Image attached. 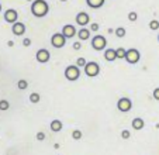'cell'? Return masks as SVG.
<instances>
[{
    "label": "cell",
    "mask_w": 159,
    "mask_h": 155,
    "mask_svg": "<svg viewBox=\"0 0 159 155\" xmlns=\"http://www.w3.org/2000/svg\"><path fill=\"white\" fill-rule=\"evenodd\" d=\"M48 10H49V6L45 0H34L31 3V13L38 18L45 17L48 14Z\"/></svg>",
    "instance_id": "obj_1"
},
{
    "label": "cell",
    "mask_w": 159,
    "mask_h": 155,
    "mask_svg": "<svg viewBox=\"0 0 159 155\" xmlns=\"http://www.w3.org/2000/svg\"><path fill=\"white\" fill-rule=\"evenodd\" d=\"M80 76V68L78 65H69L65 69V78L70 82H75Z\"/></svg>",
    "instance_id": "obj_2"
},
{
    "label": "cell",
    "mask_w": 159,
    "mask_h": 155,
    "mask_svg": "<svg viewBox=\"0 0 159 155\" xmlns=\"http://www.w3.org/2000/svg\"><path fill=\"white\" fill-rule=\"evenodd\" d=\"M139 59H141V54H139L138 49L135 48H131V49H127V55H125V61L128 63H138Z\"/></svg>",
    "instance_id": "obj_3"
},
{
    "label": "cell",
    "mask_w": 159,
    "mask_h": 155,
    "mask_svg": "<svg viewBox=\"0 0 159 155\" xmlns=\"http://www.w3.org/2000/svg\"><path fill=\"white\" fill-rule=\"evenodd\" d=\"M106 45H107V40H106V37H103V35H94L93 38H92V47H93L96 51L104 49Z\"/></svg>",
    "instance_id": "obj_4"
},
{
    "label": "cell",
    "mask_w": 159,
    "mask_h": 155,
    "mask_svg": "<svg viewBox=\"0 0 159 155\" xmlns=\"http://www.w3.org/2000/svg\"><path fill=\"white\" fill-rule=\"evenodd\" d=\"M83 69H84V73H86L89 78L97 76V75H99V72H100V66L97 65L96 62H87L86 66H84Z\"/></svg>",
    "instance_id": "obj_5"
},
{
    "label": "cell",
    "mask_w": 159,
    "mask_h": 155,
    "mask_svg": "<svg viewBox=\"0 0 159 155\" xmlns=\"http://www.w3.org/2000/svg\"><path fill=\"white\" fill-rule=\"evenodd\" d=\"M66 40H68V38H66L62 33H57V34H54V35H52L51 44L54 45L55 48H62L63 45L66 44Z\"/></svg>",
    "instance_id": "obj_6"
},
{
    "label": "cell",
    "mask_w": 159,
    "mask_h": 155,
    "mask_svg": "<svg viewBox=\"0 0 159 155\" xmlns=\"http://www.w3.org/2000/svg\"><path fill=\"white\" fill-rule=\"evenodd\" d=\"M117 107L120 111H123V113H127V111H129L132 109V101L129 100L128 97H121L120 100L117 101Z\"/></svg>",
    "instance_id": "obj_7"
},
{
    "label": "cell",
    "mask_w": 159,
    "mask_h": 155,
    "mask_svg": "<svg viewBox=\"0 0 159 155\" xmlns=\"http://www.w3.org/2000/svg\"><path fill=\"white\" fill-rule=\"evenodd\" d=\"M35 58H37V61H38L39 63H45V62H48V61H49V58H51V54H49L48 49L42 48V49H38Z\"/></svg>",
    "instance_id": "obj_8"
},
{
    "label": "cell",
    "mask_w": 159,
    "mask_h": 155,
    "mask_svg": "<svg viewBox=\"0 0 159 155\" xmlns=\"http://www.w3.org/2000/svg\"><path fill=\"white\" fill-rule=\"evenodd\" d=\"M17 18H18V14H17V12H16L14 9L6 10V13H4V20H6L7 23L14 24L16 21H17Z\"/></svg>",
    "instance_id": "obj_9"
},
{
    "label": "cell",
    "mask_w": 159,
    "mask_h": 155,
    "mask_svg": "<svg viewBox=\"0 0 159 155\" xmlns=\"http://www.w3.org/2000/svg\"><path fill=\"white\" fill-rule=\"evenodd\" d=\"M62 34L66 37V38H72V37H75V34H76L75 26H72V24H66V26H63Z\"/></svg>",
    "instance_id": "obj_10"
},
{
    "label": "cell",
    "mask_w": 159,
    "mask_h": 155,
    "mask_svg": "<svg viewBox=\"0 0 159 155\" xmlns=\"http://www.w3.org/2000/svg\"><path fill=\"white\" fill-rule=\"evenodd\" d=\"M11 31H13V34H14V35H23V34L25 33V26L23 23L16 21V23L11 26Z\"/></svg>",
    "instance_id": "obj_11"
},
{
    "label": "cell",
    "mask_w": 159,
    "mask_h": 155,
    "mask_svg": "<svg viewBox=\"0 0 159 155\" xmlns=\"http://www.w3.org/2000/svg\"><path fill=\"white\" fill-rule=\"evenodd\" d=\"M89 21H90L89 14L84 13V12L79 13V14L76 16V23H78L79 26H86V24H89Z\"/></svg>",
    "instance_id": "obj_12"
},
{
    "label": "cell",
    "mask_w": 159,
    "mask_h": 155,
    "mask_svg": "<svg viewBox=\"0 0 159 155\" xmlns=\"http://www.w3.org/2000/svg\"><path fill=\"white\" fill-rule=\"evenodd\" d=\"M104 59L108 61V62L117 59V52H116V49H113V48H108V49H106L104 51Z\"/></svg>",
    "instance_id": "obj_13"
},
{
    "label": "cell",
    "mask_w": 159,
    "mask_h": 155,
    "mask_svg": "<svg viewBox=\"0 0 159 155\" xmlns=\"http://www.w3.org/2000/svg\"><path fill=\"white\" fill-rule=\"evenodd\" d=\"M86 3L92 9H100L104 4V0H86Z\"/></svg>",
    "instance_id": "obj_14"
},
{
    "label": "cell",
    "mask_w": 159,
    "mask_h": 155,
    "mask_svg": "<svg viewBox=\"0 0 159 155\" xmlns=\"http://www.w3.org/2000/svg\"><path fill=\"white\" fill-rule=\"evenodd\" d=\"M132 127H134V130H142L144 128V120L139 119V117L134 119L132 120Z\"/></svg>",
    "instance_id": "obj_15"
},
{
    "label": "cell",
    "mask_w": 159,
    "mask_h": 155,
    "mask_svg": "<svg viewBox=\"0 0 159 155\" xmlns=\"http://www.w3.org/2000/svg\"><path fill=\"white\" fill-rule=\"evenodd\" d=\"M51 130L55 133L61 131L62 130V121H59V120H54V121H51Z\"/></svg>",
    "instance_id": "obj_16"
},
{
    "label": "cell",
    "mask_w": 159,
    "mask_h": 155,
    "mask_svg": "<svg viewBox=\"0 0 159 155\" xmlns=\"http://www.w3.org/2000/svg\"><path fill=\"white\" fill-rule=\"evenodd\" d=\"M89 37H90V31L87 30V28H82V30H79V38H80L82 41L89 40Z\"/></svg>",
    "instance_id": "obj_17"
},
{
    "label": "cell",
    "mask_w": 159,
    "mask_h": 155,
    "mask_svg": "<svg viewBox=\"0 0 159 155\" xmlns=\"http://www.w3.org/2000/svg\"><path fill=\"white\" fill-rule=\"evenodd\" d=\"M116 52H117V59H125L127 49H124V48H117Z\"/></svg>",
    "instance_id": "obj_18"
},
{
    "label": "cell",
    "mask_w": 159,
    "mask_h": 155,
    "mask_svg": "<svg viewBox=\"0 0 159 155\" xmlns=\"http://www.w3.org/2000/svg\"><path fill=\"white\" fill-rule=\"evenodd\" d=\"M116 37H118V38H123V37H125V34H127V31H125V28L124 27H118V28H116Z\"/></svg>",
    "instance_id": "obj_19"
},
{
    "label": "cell",
    "mask_w": 159,
    "mask_h": 155,
    "mask_svg": "<svg viewBox=\"0 0 159 155\" xmlns=\"http://www.w3.org/2000/svg\"><path fill=\"white\" fill-rule=\"evenodd\" d=\"M9 107H10V103L7 100H0V110L2 111H6V110H9Z\"/></svg>",
    "instance_id": "obj_20"
},
{
    "label": "cell",
    "mask_w": 159,
    "mask_h": 155,
    "mask_svg": "<svg viewBox=\"0 0 159 155\" xmlns=\"http://www.w3.org/2000/svg\"><path fill=\"white\" fill-rule=\"evenodd\" d=\"M39 100H41L39 93H31V95H30V101H31V103H38Z\"/></svg>",
    "instance_id": "obj_21"
},
{
    "label": "cell",
    "mask_w": 159,
    "mask_h": 155,
    "mask_svg": "<svg viewBox=\"0 0 159 155\" xmlns=\"http://www.w3.org/2000/svg\"><path fill=\"white\" fill-rule=\"evenodd\" d=\"M17 86H18V89H20V90H25L28 87V82L24 81V79H21V81H18Z\"/></svg>",
    "instance_id": "obj_22"
},
{
    "label": "cell",
    "mask_w": 159,
    "mask_h": 155,
    "mask_svg": "<svg viewBox=\"0 0 159 155\" xmlns=\"http://www.w3.org/2000/svg\"><path fill=\"white\" fill-rule=\"evenodd\" d=\"M149 28H151L152 31L158 30V28H159V21H158V20H152V21L149 23Z\"/></svg>",
    "instance_id": "obj_23"
},
{
    "label": "cell",
    "mask_w": 159,
    "mask_h": 155,
    "mask_svg": "<svg viewBox=\"0 0 159 155\" xmlns=\"http://www.w3.org/2000/svg\"><path fill=\"white\" fill-rule=\"evenodd\" d=\"M72 138L73 140H80L82 138V131L80 130H73L72 131Z\"/></svg>",
    "instance_id": "obj_24"
},
{
    "label": "cell",
    "mask_w": 159,
    "mask_h": 155,
    "mask_svg": "<svg viewBox=\"0 0 159 155\" xmlns=\"http://www.w3.org/2000/svg\"><path fill=\"white\" fill-rule=\"evenodd\" d=\"M86 59H84V58H78V59H76V65L79 66V68H84V66H86Z\"/></svg>",
    "instance_id": "obj_25"
},
{
    "label": "cell",
    "mask_w": 159,
    "mask_h": 155,
    "mask_svg": "<svg viewBox=\"0 0 159 155\" xmlns=\"http://www.w3.org/2000/svg\"><path fill=\"white\" fill-rule=\"evenodd\" d=\"M137 18H138V14H137L135 12L128 13V20H129V21H137Z\"/></svg>",
    "instance_id": "obj_26"
},
{
    "label": "cell",
    "mask_w": 159,
    "mask_h": 155,
    "mask_svg": "<svg viewBox=\"0 0 159 155\" xmlns=\"http://www.w3.org/2000/svg\"><path fill=\"white\" fill-rule=\"evenodd\" d=\"M129 135H131V134H129V131H128V130H123V133H121V137H123L124 140H128V138H129Z\"/></svg>",
    "instance_id": "obj_27"
},
{
    "label": "cell",
    "mask_w": 159,
    "mask_h": 155,
    "mask_svg": "<svg viewBox=\"0 0 159 155\" xmlns=\"http://www.w3.org/2000/svg\"><path fill=\"white\" fill-rule=\"evenodd\" d=\"M37 140H38V141L45 140V133H42V131H38V133H37Z\"/></svg>",
    "instance_id": "obj_28"
},
{
    "label": "cell",
    "mask_w": 159,
    "mask_h": 155,
    "mask_svg": "<svg viewBox=\"0 0 159 155\" xmlns=\"http://www.w3.org/2000/svg\"><path fill=\"white\" fill-rule=\"evenodd\" d=\"M99 24H97V23H93V24H92V26H90V30H92V31H99Z\"/></svg>",
    "instance_id": "obj_29"
},
{
    "label": "cell",
    "mask_w": 159,
    "mask_h": 155,
    "mask_svg": "<svg viewBox=\"0 0 159 155\" xmlns=\"http://www.w3.org/2000/svg\"><path fill=\"white\" fill-rule=\"evenodd\" d=\"M23 45H24V47H30V45H31V40L30 38H24V40H23Z\"/></svg>",
    "instance_id": "obj_30"
},
{
    "label": "cell",
    "mask_w": 159,
    "mask_h": 155,
    "mask_svg": "<svg viewBox=\"0 0 159 155\" xmlns=\"http://www.w3.org/2000/svg\"><path fill=\"white\" fill-rule=\"evenodd\" d=\"M153 99H155V100H159V87H156V89L153 90Z\"/></svg>",
    "instance_id": "obj_31"
},
{
    "label": "cell",
    "mask_w": 159,
    "mask_h": 155,
    "mask_svg": "<svg viewBox=\"0 0 159 155\" xmlns=\"http://www.w3.org/2000/svg\"><path fill=\"white\" fill-rule=\"evenodd\" d=\"M72 47H73V49H80V48H82V44H80V42H73Z\"/></svg>",
    "instance_id": "obj_32"
},
{
    "label": "cell",
    "mask_w": 159,
    "mask_h": 155,
    "mask_svg": "<svg viewBox=\"0 0 159 155\" xmlns=\"http://www.w3.org/2000/svg\"><path fill=\"white\" fill-rule=\"evenodd\" d=\"M7 45H9V47H14V42H13V41H9V42H7Z\"/></svg>",
    "instance_id": "obj_33"
},
{
    "label": "cell",
    "mask_w": 159,
    "mask_h": 155,
    "mask_svg": "<svg viewBox=\"0 0 159 155\" xmlns=\"http://www.w3.org/2000/svg\"><path fill=\"white\" fill-rule=\"evenodd\" d=\"M59 2H68V0H59Z\"/></svg>",
    "instance_id": "obj_34"
},
{
    "label": "cell",
    "mask_w": 159,
    "mask_h": 155,
    "mask_svg": "<svg viewBox=\"0 0 159 155\" xmlns=\"http://www.w3.org/2000/svg\"><path fill=\"white\" fill-rule=\"evenodd\" d=\"M0 12H2V4H0Z\"/></svg>",
    "instance_id": "obj_35"
},
{
    "label": "cell",
    "mask_w": 159,
    "mask_h": 155,
    "mask_svg": "<svg viewBox=\"0 0 159 155\" xmlns=\"http://www.w3.org/2000/svg\"><path fill=\"white\" fill-rule=\"evenodd\" d=\"M27 2H34V0H27Z\"/></svg>",
    "instance_id": "obj_36"
},
{
    "label": "cell",
    "mask_w": 159,
    "mask_h": 155,
    "mask_svg": "<svg viewBox=\"0 0 159 155\" xmlns=\"http://www.w3.org/2000/svg\"><path fill=\"white\" fill-rule=\"evenodd\" d=\"M158 41H159V35H158Z\"/></svg>",
    "instance_id": "obj_37"
},
{
    "label": "cell",
    "mask_w": 159,
    "mask_h": 155,
    "mask_svg": "<svg viewBox=\"0 0 159 155\" xmlns=\"http://www.w3.org/2000/svg\"><path fill=\"white\" fill-rule=\"evenodd\" d=\"M0 111H2V110H0Z\"/></svg>",
    "instance_id": "obj_38"
}]
</instances>
